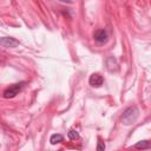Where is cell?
I'll return each instance as SVG.
<instances>
[{
    "mask_svg": "<svg viewBox=\"0 0 151 151\" xmlns=\"http://www.w3.org/2000/svg\"><path fill=\"white\" fill-rule=\"evenodd\" d=\"M88 83H90V85L92 87H100L103 85V83H104V78L99 73H93V74L90 76Z\"/></svg>",
    "mask_w": 151,
    "mask_h": 151,
    "instance_id": "obj_4",
    "label": "cell"
},
{
    "mask_svg": "<svg viewBox=\"0 0 151 151\" xmlns=\"http://www.w3.org/2000/svg\"><path fill=\"white\" fill-rule=\"evenodd\" d=\"M139 117V110L137 106H129L124 110L122 114V123L124 125H131L133 124Z\"/></svg>",
    "mask_w": 151,
    "mask_h": 151,
    "instance_id": "obj_1",
    "label": "cell"
},
{
    "mask_svg": "<svg viewBox=\"0 0 151 151\" xmlns=\"http://www.w3.org/2000/svg\"><path fill=\"white\" fill-rule=\"evenodd\" d=\"M67 137H68L71 140H76V139L79 138V133H78V131H76V130H70V131L67 132Z\"/></svg>",
    "mask_w": 151,
    "mask_h": 151,
    "instance_id": "obj_8",
    "label": "cell"
},
{
    "mask_svg": "<svg viewBox=\"0 0 151 151\" xmlns=\"http://www.w3.org/2000/svg\"><path fill=\"white\" fill-rule=\"evenodd\" d=\"M61 2H67V4H70L71 2V0H60Z\"/></svg>",
    "mask_w": 151,
    "mask_h": 151,
    "instance_id": "obj_10",
    "label": "cell"
},
{
    "mask_svg": "<svg viewBox=\"0 0 151 151\" xmlns=\"http://www.w3.org/2000/svg\"><path fill=\"white\" fill-rule=\"evenodd\" d=\"M22 86H24V83H19V84H13V85H11L9 87H7V88L2 92V97L6 98V99L14 98L17 94H19V92L21 91Z\"/></svg>",
    "mask_w": 151,
    "mask_h": 151,
    "instance_id": "obj_2",
    "label": "cell"
},
{
    "mask_svg": "<svg viewBox=\"0 0 151 151\" xmlns=\"http://www.w3.org/2000/svg\"><path fill=\"white\" fill-rule=\"evenodd\" d=\"M63 140H64V137H63L60 133H54V134H52L51 138H50V142H51L52 145L59 144V143H61Z\"/></svg>",
    "mask_w": 151,
    "mask_h": 151,
    "instance_id": "obj_6",
    "label": "cell"
},
{
    "mask_svg": "<svg viewBox=\"0 0 151 151\" xmlns=\"http://www.w3.org/2000/svg\"><path fill=\"white\" fill-rule=\"evenodd\" d=\"M0 45L4 46V47H9V48H13L15 46L19 45V41L12 37H2L0 38Z\"/></svg>",
    "mask_w": 151,
    "mask_h": 151,
    "instance_id": "obj_5",
    "label": "cell"
},
{
    "mask_svg": "<svg viewBox=\"0 0 151 151\" xmlns=\"http://www.w3.org/2000/svg\"><path fill=\"white\" fill-rule=\"evenodd\" d=\"M97 150L98 151H104L105 150V143L104 142H98V145H97Z\"/></svg>",
    "mask_w": 151,
    "mask_h": 151,
    "instance_id": "obj_9",
    "label": "cell"
},
{
    "mask_svg": "<svg viewBox=\"0 0 151 151\" xmlns=\"http://www.w3.org/2000/svg\"><path fill=\"white\" fill-rule=\"evenodd\" d=\"M93 38L94 40L98 42V44H105L107 40H109V33L106 29L104 28H100V29H97L93 34Z\"/></svg>",
    "mask_w": 151,
    "mask_h": 151,
    "instance_id": "obj_3",
    "label": "cell"
},
{
    "mask_svg": "<svg viewBox=\"0 0 151 151\" xmlns=\"http://www.w3.org/2000/svg\"><path fill=\"white\" fill-rule=\"evenodd\" d=\"M150 142L149 140H142V142H138L136 145H134V147L136 149H150Z\"/></svg>",
    "mask_w": 151,
    "mask_h": 151,
    "instance_id": "obj_7",
    "label": "cell"
}]
</instances>
